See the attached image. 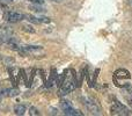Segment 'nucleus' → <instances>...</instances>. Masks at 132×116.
I'll return each instance as SVG.
<instances>
[{
    "mask_svg": "<svg viewBox=\"0 0 132 116\" xmlns=\"http://www.w3.org/2000/svg\"><path fill=\"white\" fill-rule=\"evenodd\" d=\"M68 70L64 71V82L63 85L59 87V95L60 96H64L66 94L71 93L72 91H74L77 88V74H75V71L74 70H71V74H67Z\"/></svg>",
    "mask_w": 132,
    "mask_h": 116,
    "instance_id": "1",
    "label": "nucleus"
},
{
    "mask_svg": "<svg viewBox=\"0 0 132 116\" xmlns=\"http://www.w3.org/2000/svg\"><path fill=\"white\" fill-rule=\"evenodd\" d=\"M130 78H131V75L128 70H125V68H118V70L115 71L112 80H114V84L117 87L124 88V87L130 86V84L128 82L130 80Z\"/></svg>",
    "mask_w": 132,
    "mask_h": 116,
    "instance_id": "2",
    "label": "nucleus"
},
{
    "mask_svg": "<svg viewBox=\"0 0 132 116\" xmlns=\"http://www.w3.org/2000/svg\"><path fill=\"white\" fill-rule=\"evenodd\" d=\"M111 115H119V116H129L131 115V110L129 109L126 106H124L123 103H121L119 101H114L111 105Z\"/></svg>",
    "mask_w": 132,
    "mask_h": 116,
    "instance_id": "3",
    "label": "nucleus"
},
{
    "mask_svg": "<svg viewBox=\"0 0 132 116\" xmlns=\"http://www.w3.org/2000/svg\"><path fill=\"white\" fill-rule=\"evenodd\" d=\"M84 103H85V106H86L87 110H88L90 114L101 115V108L95 100H93V99H90V98H86V99H84Z\"/></svg>",
    "mask_w": 132,
    "mask_h": 116,
    "instance_id": "4",
    "label": "nucleus"
},
{
    "mask_svg": "<svg viewBox=\"0 0 132 116\" xmlns=\"http://www.w3.org/2000/svg\"><path fill=\"white\" fill-rule=\"evenodd\" d=\"M4 19L9 23H18L24 19V14L19 13V12H12L6 11L4 13Z\"/></svg>",
    "mask_w": 132,
    "mask_h": 116,
    "instance_id": "5",
    "label": "nucleus"
},
{
    "mask_svg": "<svg viewBox=\"0 0 132 116\" xmlns=\"http://www.w3.org/2000/svg\"><path fill=\"white\" fill-rule=\"evenodd\" d=\"M63 112H64L65 115H68V116H82V114L80 110L78 109H74V108L72 107V106H68V107H66L63 109Z\"/></svg>",
    "mask_w": 132,
    "mask_h": 116,
    "instance_id": "6",
    "label": "nucleus"
},
{
    "mask_svg": "<svg viewBox=\"0 0 132 116\" xmlns=\"http://www.w3.org/2000/svg\"><path fill=\"white\" fill-rule=\"evenodd\" d=\"M57 77L58 75H57V71H56V68H52V70H51V73H50V77H49V79L46 80V82H45V85H46L48 88H50V87L55 84L56 80H57Z\"/></svg>",
    "mask_w": 132,
    "mask_h": 116,
    "instance_id": "7",
    "label": "nucleus"
},
{
    "mask_svg": "<svg viewBox=\"0 0 132 116\" xmlns=\"http://www.w3.org/2000/svg\"><path fill=\"white\" fill-rule=\"evenodd\" d=\"M19 89H16V88H6V89H4L2 91V95L4 96H7V98H13V96H16V95H19Z\"/></svg>",
    "mask_w": 132,
    "mask_h": 116,
    "instance_id": "8",
    "label": "nucleus"
},
{
    "mask_svg": "<svg viewBox=\"0 0 132 116\" xmlns=\"http://www.w3.org/2000/svg\"><path fill=\"white\" fill-rule=\"evenodd\" d=\"M14 113L15 115H23L26 113V106L24 105H16L14 107Z\"/></svg>",
    "mask_w": 132,
    "mask_h": 116,
    "instance_id": "9",
    "label": "nucleus"
},
{
    "mask_svg": "<svg viewBox=\"0 0 132 116\" xmlns=\"http://www.w3.org/2000/svg\"><path fill=\"white\" fill-rule=\"evenodd\" d=\"M23 48L27 50V52H36V51H41L42 50V47L39 45H24Z\"/></svg>",
    "mask_w": 132,
    "mask_h": 116,
    "instance_id": "10",
    "label": "nucleus"
},
{
    "mask_svg": "<svg viewBox=\"0 0 132 116\" xmlns=\"http://www.w3.org/2000/svg\"><path fill=\"white\" fill-rule=\"evenodd\" d=\"M24 18L29 21L30 23H34V25H39V21H38V18H35V16L30 15V14H24Z\"/></svg>",
    "mask_w": 132,
    "mask_h": 116,
    "instance_id": "11",
    "label": "nucleus"
},
{
    "mask_svg": "<svg viewBox=\"0 0 132 116\" xmlns=\"http://www.w3.org/2000/svg\"><path fill=\"white\" fill-rule=\"evenodd\" d=\"M29 8L31 9V11H34V12H37V13H44V12H45V9H44L43 7L39 6L38 4L31 5V6H29Z\"/></svg>",
    "mask_w": 132,
    "mask_h": 116,
    "instance_id": "12",
    "label": "nucleus"
},
{
    "mask_svg": "<svg viewBox=\"0 0 132 116\" xmlns=\"http://www.w3.org/2000/svg\"><path fill=\"white\" fill-rule=\"evenodd\" d=\"M22 30L23 32H26V33H29V34H34L35 33V29L30 25H23L22 26Z\"/></svg>",
    "mask_w": 132,
    "mask_h": 116,
    "instance_id": "13",
    "label": "nucleus"
},
{
    "mask_svg": "<svg viewBox=\"0 0 132 116\" xmlns=\"http://www.w3.org/2000/svg\"><path fill=\"white\" fill-rule=\"evenodd\" d=\"M35 74H36V70H32L31 73H30V77H29V80H28V84H27V87H30L32 85V81H34V78H35Z\"/></svg>",
    "mask_w": 132,
    "mask_h": 116,
    "instance_id": "14",
    "label": "nucleus"
},
{
    "mask_svg": "<svg viewBox=\"0 0 132 116\" xmlns=\"http://www.w3.org/2000/svg\"><path fill=\"white\" fill-rule=\"evenodd\" d=\"M8 73H9V79H11L12 84H13L14 86H16V85H18V82H16L15 77H14V74H13V71H12V68H11V67H8Z\"/></svg>",
    "mask_w": 132,
    "mask_h": 116,
    "instance_id": "15",
    "label": "nucleus"
},
{
    "mask_svg": "<svg viewBox=\"0 0 132 116\" xmlns=\"http://www.w3.org/2000/svg\"><path fill=\"white\" fill-rule=\"evenodd\" d=\"M29 114L30 115H32V116H38L41 113L38 112V109L37 108H35V107H30V109H29Z\"/></svg>",
    "mask_w": 132,
    "mask_h": 116,
    "instance_id": "16",
    "label": "nucleus"
},
{
    "mask_svg": "<svg viewBox=\"0 0 132 116\" xmlns=\"http://www.w3.org/2000/svg\"><path fill=\"white\" fill-rule=\"evenodd\" d=\"M38 21H39V23H50L51 19L46 18V16H41V18H38Z\"/></svg>",
    "mask_w": 132,
    "mask_h": 116,
    "instance_id": "17",
    "label": "nucleus"
},
{
    "mask_svg": "<svg viewBox=\"0 0 132 116\" xmlns=\"http://www.w3.org/2000/svg\"><path fill=\"white\" fill-rule=\"evenodd\" d=\"M19 72H20L21 77H22V78H23V80H24V84L27 85V84H28V79H27V75H26V71L23 70V68H21V70L19 71Z\"/></svg>",
    "mask_w": 132,
    "mask_h": 116,
    "instance_id": "18",
    "label": "nucleus"
},
{
    "mask_svg": "<svg viewBox=\"0 0 132 116\" xmlns=\"http://www.w3.org/2000/svg\"><path fill=\"white\" fill-rule=\"evenodd\" d=\"M38 72H39V74H41L42 79H43V82L45 84V82H46V78H45V72H44V70H39Z\"/></svg>",
    "mask_w": 132,
    "mask_h": 116,
    "instance_id": "19",
    "label": "nucleus"
},
{
    "mask_svg": "<svg viewBox=\"0 0 132 116\" xmlns=\"http://www.w3.org/2000/svg\"><path fill=\"white\" fill-rule=\"evenodd\" d=\"M126 101H128V105L130 106L131 112H132V98H126Z\"/></svg>",
    "mask_w": 132,
    "mask_h": 116,
    "instance_id": "20",
    "label": "nucleus"
},
{
    "mask_svg": "<svg viewBox=\"0 0 132 116\" xmlns=\"http://www.w3.org/2000/svg\"><path fill=\"white\" fill-rule=\"evenodd\" d=\"M50 110H51V114H53V115L57 114V109H55V108H50Z\"/></svg>",
    "mask_w": 132,
    "mask_h": 116,
    "instance_id": "21",
    "label": "nucleus"
},
{
    "mask_svg": "<svg viewBox=\"0 0 132 116\" xmlns=\"http://www.w3.org/2000/svg\"><path fill=\"white\" fill-rule=\"evenodd\" d=\"M0 8H7V6L4 4V2H0Z\"/></svg>",
    "mask_w": 132,
    "mask_h": 116,
    "instance_id": "22",
    "label": "nucleus"
},
{
    "mask_svg": "<svg viewBox=\"0 0 132 116\" xmlns=\"http://www.w3.org/2000/svg\"><path fill=\"white\" fill-rule=\"evenodd\" d=\"M2 98H4V95H2V94H0V102L2 101Z\"/></svg>",
    "mask_w": 132,
    "mask_h": 116,
    "instance_id": "23",
    "label": "nucleus"
},
{
    "mask_svg": "<svg viewBox=\"0 0 132 116\" xmlns=\"http://www.w3.org/2000/svg\"><path fill=\"white\" fill-rule=\"evenodd\" d=\"M53 1H56V2H59V1H62V0H53Z\"/></svg>",
    "mask_w": 132,
    "mask_h": 116,
    "instance_id": "24",
    "label": "nucleus"
},
{
    "mask_svg": "<svg viewBox=\"0 0 132 116\" xmlns=\"http://www.w3.org/2000/svg\"><path fill=\"white\" fill-rule=\"evenodd\" d=\"M1 59H2V56H1V55H0V60H1Z\"/></svg>",
    "mask_w": 132,
    "mask_h": 116,
    "instance_id": "25",
    "label": "nucleus"
},
{
    "mask_svg": "<svg viewBox=\"0 0 132 116\" xmlns=\"http://www.w3.org/2000/svg\"><path fill=\"white\" fill-rule=\"evenodd\" d=\"M131 4H132V0H131Z\"/></svg>",
    "mask_w": 132,
    "mask_h": 116,
    "instance_id": "26",
    "label": "nucleus"
}]
</instances>
